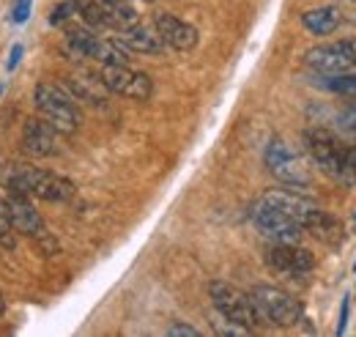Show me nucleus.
<instances>
[{
  "label": "nucleus",
  "instance_id": "8",
  "mask_svg": "<svg viewBox=\"0 0 356 337\" xmlns=\"http://www.w3.org/2000/svg\"><path fill=\"white\" fill-rule=\"evenodd\" d=\"M305 63L315 75H346L356 72V39L318 44L305 52Z\"/></svg>",
  "mask_w": 356,
  "mask_h": 337
},
{
  "label": "nucleus",
  "instance_id": "17",
  "mask_svg": "<svg viewBox=\"0 0 356 337\" xmlns=\"http://www.w3.org/2000/svg\"><path fill=\"white\" fill-rule=\"evenodd\" d=\"M305 230L312 233L315 239H321L323 244H329V247H337L340 242H343V236H346V230H343V222L337 219V217H332L329 211L318 209L312 214V219L305 225Z\"/></svg>",
  "mask_w": 356,
  "mask_h": 337
},
{
  "label": "nucleus",
  "instance_id": "9",
  "mask_svg": "<svg viewBox=\"0 0 356 337\" xmlns=\"http://www.w3.org/2000/svg\"><path fill=\"white\" fill-rule=\"evenodd\" d=\"M102 83L107 91L118 93V96H127V99H134V102H148L151 93H154V83L145 72H137L129 63H107L102 66L99 72Z\"/></svg>",
  "mask_w": 356,
  "mask_h": 337
},
{
  "label": "nucleus",
  "instance_id": "11",
  "mask_svg": "<svg viewBox=\"0 0 356 337\" xmlns=\"http://www.w3.org/2000/svg\"><path fill=\"white\" fill-rule=\"evenodd\" d=\"M252 222H255V228H258L266 239H271V242L293 244V242H299L302 233H305V228H302L296 219H291L288 214L277 211L274 206L264 203V201H258V203L252 206Z\"/></svg>",
  "mask_w": 356,
  "mask_h": 337
},
{
  "label": "nucleus",
  "instance_id": "2",
  "mask_svg": "<svg viewBox=\"0 0 356 337\" xmlns=\"http://www.w3.org/2000/svg\"><path fill=\"white\" fill-rule=\"evenodd\" d=\"M6 189L22 198H36L44 203H66L77 195L72 178L42 168H14L6 178Z\"/></svg>",
  "mask_w": 356,
  "mask_h": 337
},
{
  "label": "nucleus",
  "instance_id": "16",
  "mask_svg": "<svg viewBox=\"0 0 356 337\" xmlns=\"http://www.w3.org/2000/svg\"><path fill=\"white\" fill-rule=\"evenodd\" d=\"M115 42L121 44L124 49H129V52H137V55H162L165 52V42L159 39V33L151 31V28H143V25L124 28L115 36Z\"/></svg>",
  "mask_w": 356,
  "mask_h": 337
},
{
  "label": "nucleus",
  "instance_id": "3",
  "mask_svg": "<svg viewBox=\"0 0 356 337\" xmlns=\"http://www.w3.org/2000/svg\"><path fill=\"white\" fill-rule=\"evenodd\" d=\"M33 102L36 110L42 113L49 127L58 134H74L80 129V110L74 104V96H69L60 85L55 83H39L33 91Z\"/></svg>",
  "mask_w": 356,
  "mask_h": 337
},
{
  "label": "nucleus",
  "instance_id": "23",
  "mask_svg": "<svg viewBox=\"0 0 356 337\" xmlns=\"http://www.w3.org/2000/svg\"><path fill=\"white\" fill-rule=\"evenodd\" d=\"M31 8H33V0H17V3H14V8H11V22H14V25L28 22Z\"/></svg>",
  "mask_w": 356,
  "mask_h": 337
},
{
  "label": "nucleus",
  "instance_id": "10",
  "mask_svg": "<svg viewBox=\"0 0 356 337\" xmlns=\"http://www.w3.org/2000/svg\"><path fill=\"white\" fill-rule=\"evenodd\" d=\"M66 42H69V49L77 58H93L102 66H107V63H127V49L115 42V39L113 42L110 39H102V36L90 33L86 28H69Z\"/></svg>",
  "mask_w": 356,
  "mask_h": 337
},
{
  "label": "nucleus",
  "instance_id": "12",
  "mask_svg": "<svg viewBox=\"0 0 356 337\" xmlns=\"http://www.w3.org/2000/svg\"><path fill=\"white\" fill-rule=\"evenodd\" d=\"M268 266L285 277H305L315 269V255L305 247H299V242L285 244V242H274V247L266 255Z\"/></svg>",
  "mask_w": 356,
  "mask_h": 337
},
{
  "label": "nucleus",
  "instance_id": "31",
  "mask_svg": "<svg viewBox=\"0 0 356 337\" xmlns=\"http://www.w3.org/2000/svg\"><path fill=\"white\" fill-rule=\"evenodd\" d=\"M0 93H3V88H0Z\"/></svg>",
  "mask_w": 356,
  "mask_h": 337
},
{
  "label": "nucleus",
  "instance_id": "26",
  "mask_svg": "<svg viewBox=\"0 0 356 337\" xmlns=\"http://www.w3.org/2000/svg\"><path fill=\"white\" fill-rule=\"evenodd\" d=\"M348 315H351V301L348 296L343 299V307H340V321H337V335H346V327H348Z\"/></svg>",
  "mask_w": 356,
  "mask_h": 337
},
{
  "label": "nucleus",
  "instance_id": "25",
  "mask_svg": "<svg viewBox=\"0 0 356 337\" xmlns=\"http://www.w3.org/2000/svg\"><path fill=\"white\" fill-rule=\"evenodd\" d=\"M168 335L170 337H197L200 332H197L195 327H189V324H173V327H168Z\"/></svg>",
  "mask_w": 356,
  "mask_h": 337
},
{
  "label": "nucleus",
  "instance_id": "19",
  "mask_svg": "<svg viewBox=\"0 0 356 337\" xmlns=\"http://www.w3.org/2000/svg\"><path fill=\"white\" fill-rule=\"evenodd\" d=\"M72 88L77 93V99H86L88 104H104V83L102 77H93V75H83V77H72Z\"/></svg>",
  "mask_w": 356,
  "mask_h": 337
},
{
  "label": "nucleus",
  "instance_id": "14",
  "mask_svg": "<svg viewBox=\"0 0 356 337\" xmlns=\"http://www.w3.org/2000/svg\"><path fill=\"white\" fill-rule=\"evenodd\" d=\"M22 148L25 154L44 159L58 154V132L47 124L44 118H28L22 127Z\"/></svg>",
  "mask_w": 356,
  "mask_h": 337
},
{
  "label": "nucleus",
  "instance_id": "7",
  "mask_svg": "<svg viewBox=\"0 0 356 337\" xmlns=\"http://www.w3.org/2000/svg\"><path fill=\"white\" fill-rule=\"evenodd\" d=\"M264 159H266L268 173H271L277 181H282V184H288V187H296V189H299V187H310L312 184V173H310V168H307V162H305L285 140H280V137L268 140Z\"/></svg>",
  "mask_w": 356,
  "mask_h": 337
},
{
  "label": "nucleus",
  "instance_id": "5",
  "mask_svg": "<svg viewBox=\"0 0 356 337\" xmlns=\"http://www.w3.org/2000/svg\"><path fill=\"white\" fill-rule=\"evenodd\" d=\"M3 203H6V214H8V219H11V225H14V230H17L19 236L33 239L47 255L58 253V239L47 230L44 219H42L39 211L33 209L31 198H22V195L8 192V198H6Z\"/></svg>",
  "mask_w": 356,
  "mask_h": 337
},
{
  "label": "nucleus",
  "instance_id": "20",
  "mask_svg": "<svg viewBox=\"0 0 356 337\" xmlns=\"http://www.w3.org/2000/svg\"><path fill=\"white\" fill-rule=\"evenodd\" d=\"M72 3H74V11L83 17V22L88 28H113L110 17H107V11L99 0H72Z\"/></svg>",
  "mask_w": 356,
  "mask_h": 337
},
{
  "label": "nucleus",
  "instance_id": "6",
  "mask_svg": "<svg viewBox=\"0 0 356 337\" xmlns=\"http://www.w3.org/2000/svg\"><path fill=\"white\" fill-rule=\"evenodd\" d=\"M252 301L264 318V324H274V327H296L302 318H305V307L293 299L291 294H285L282 288H274V285H255L252 291Z\"/></svg>",
  "mask_w": 356,
  "mask_h": 337
},
{
  "label": "nucleus",
  "instance_id": "15",
  "mask_svg": "<svg viewBox=\"0 0 356 337\" xmlns=\"http://www.w3.org/2000/svg\"><path fill=\"white\" fill-rule=\"evenodd\" d=\"M261 201L268 203V206H274L277 211H282V214H288V217L296 219L302 228L310 222L312 214L318 211V203H315V201L299 195V192H293V189H268Z\"/></svg>",
  "mask_w": 356,
  "mask_h": 337
},
{
  "label": "nucleus",
  "instance_id": "22",
  "mask_svg": "<svg viewBox=\"0 0 356 337\" xmlns=\"http://www.w3.org/2000/svg\"><path fill=\"white\" fill-rule=\"evenodd\" d=\"M72 17H77L74 3H72V0H66V3H60L58 8H52V14H49V25H66Z\"/></svg>",
  "mask_w": 356,
  "mask_h": 337
},
{
  "label": "nucleus",
  "instance_id": "24",
  "mask_svg": "<svg viewBox=\"0 0 356 337\" xmlns=\"http://www.w3.org/2000/svg\"><path fill=\"white\" fill-rule=\"evenodd\" d=\"M337 124L356 134V102H354V104H348V107H346V110L337 116Z\"/></svg>",
  "mask_w": 356,
  "mask_h": 337
},
{
  "label": "nucleus",
  "instance_id": "28",
  "mask_svg": "<svg viewBox=\"0 0 356 337\" xmlns=\"http://www.w3.org/2000/svg\"><path fill=\"white\" fill-rule=\"evenodd\" d=\"M6 313V299H3V294H0V315Z\"/></svg>",
  "mask_w": 356,
  "mask_h": 337
},
{
  "label": "nucleus",
  "instance_id": "27",
  "mask_svg": "<svg viewBox=\"0 0 356 337\" xmlns=\"http://www.w3.org/2000/svg\"><path fill=\"white\" fill-rule=\"evenodd\" d=\"M19 58H22V44H14V49H11V58H8L6 69H8V72H14V69H17V63H19Z\"/></svg>",
  "mask_w": 356,
  "mask_h": 337
},
{
  "label": "nucleus",
  "instance_id": "4",
  "mask_svg": "<svg viewBox=\"0 0 356 337\" xmlns=\"http://www.w3.org/2000/svg\"><path fill=\"white\" fill-rule=\"evenodd\" d=\"M209 294H211V301H214V307L220 310V315H222L225 321L238 324L247 332H252V329H258L264 324V318H261L252 296L238 291L236 285L222 283V280H214V283H209Z\"/></svg>",
  "mask_w": 356,
  "mask_h": 337
},
{
  "label": "nucleus",
  "instance_id": "1",
  "mask_svg": "<svg viewBox=\"0 0 356 337\" xmlns=\"http://www.w3.org/2000/svg\"><path fill=\"white\" fill-rule=\"evenodd\" d=\"M305 146L312 162L323 170L329 178L354 187L356 184V146H348L329 129H307L305 132Z\"/></svg>",
  "mask_w": 356,
  "mask_h": 337
},
{
  "label": "nucleus",
  "instance_id": "21",
  "mask_svg": "<svg viewBox=\"0 0 356 337\" xmlns=\"http://www.w3.org/2000/svg\"><path fill=\"white\" fill-rule=\"evenodd\" d=\"M318 85L332 91V93H343V96H356V72L346 75H318Z\"/></svg>",
  "mask_w": 356,
  "mask_h": 337
},
{
  "label": "nucleus",
  "instance_id": "13",
  "mask_svg": "<svg viewBox=\"0 0 356 337\" xmlns=\"http://www.w3.org/2000/svg\"><path fill=\"white\" fill-rule=\"evenodd\" d=\"M154 31L159 33V39L165 42V47L178 49V52H189V49H195L197 42H200V33H197L195 25L184 22L181 17L168 14V11L154 14Z\"/></svg>",
  "mask_w": 356,
  "mask_h": 337
},
{
  "label": "nucleus",
  "instance_id": "30",
  "mask_svg": "<svg viewBox=\"0 0 356 337\" xmlns=\"http://www.w3.org/2000/svg\"><path fill=\"white\" fill-rule=\"evenodd\" d=\"M145 3H154V0H145Z\"/></svg>",
  "mask_w": 356,
  "mask_h": 337
},
{
  "label": "nucleus",
  "instance_id": "18",
  "mask_svg": "<svg viewBox=\"0 0 356 337\" xmlns=\"http://www.w3.org/2000/svg\"><path fill=\"white\" fill-rule=\"evenodd\" d=\"M302 25L310 31L312 36H332L340 28V11L334 6L310 8V11L302 14Z\"/></svg>",
  "mask_w": 356,
  "mask_h": 337
},
{
  "label": "nucleus",
  "instance_id": "29",
  "mask_svg": "<svg viewBox=\"0 0 356 337\" xmlns=\"http://www.w3.org/2000/svg\"><path fill=\"white\" fill-rule=\"evenodd\" d=\"M3 217H8V214H6V203L0 201V219H3Z\"/></svg>",
  "mask_w": 356,
  "mask_h": 337
}]
</instances>
